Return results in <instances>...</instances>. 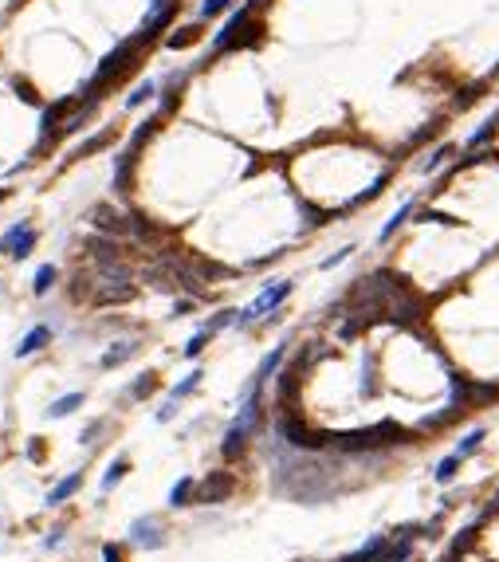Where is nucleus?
I'll return each mask as SVG.
<instances>
[{
  "label": "nucleus",
  "instance_id": "1",
  "mask_svg": "<svg viewBox=\"0 0 499 562\" xmlns=\"http://www.w3.org/2000/svg\"><path fill=\"white\" fill-rule=\"evenodd\" d=\"M413 432L397 421H381L369 429H354V432H327V448L346 452V456H362V452H381L393 444H409Z\"/></svg>",
  "mask_w": 499,
  "mask_h": 562
},
{
  "label": "nucleus",
  "instance_id": "2",
  "mask_svg": "<svg viewBox=\"0 0 499 562\" xmlns=\"http://www.w3.org/2000/svg\"><path fill=\"white\" fill-rule=\"evenodd\" d=\"M499 402V382H484V378H464L460 370L449 373V405L468 413L472 405H495Z\"/></svg>",
  "mask_w": 499,
  "mask_h": 562
},
{
  "label": "nucleus",
  "instance_id": "3",
  "mask_svg": "<svg viewBox=\"0 0 499 562\" xmlns=\"http://www.w3.org/2000/svg\"><path fill=\"white\" fill-rule=\"evenodd\" d=\"M291 292H295V283H291V280H275V283H268V287H264V292L256 295V299H252L248 307H244V311L236 315V327H252V322L264 319L268 311H280V303L287 299Z\"/></svg>",
  "mask_w": 499,
  "mask_h": 562
},
{
  "label": "nucleus",
  "instance_id": "4",
  "mask_svg": "<svg viewBox=\"0 0 499 562\" xmlns=\"http://www.w3.org/2000/svg\"><path fill=\"white\" fill-rule=\"evenodd\" d=\"M232 492H236V480H232V472H209L205 480L197 484V495H193V503H205V507H212V503H224Z\"/></svg>",
  "mask_w": 499,
  "mask_h": 562
},
{
  "label": "nucleus",
  "instance_id": "5",
  "mask_svg": "<svg viewBox=\"0 0 499 562\" xmlns=\"http://www.w3.org/2000/svg\"><path fill=\"white\" fill-rule=\"evenodd\" d=\"M32 248H36V228H32V224H12V228L4 232V240H0V252L12 256V260H24Z\"/></svg>",
  "mask_w": 499,
  "mask_h": 562
},
{
  "label": "nucleus",
  "instance_id": "6",
  "mask_svg": "<svg viewBox=\"0 0 499 562\" xmlns=\"http://www.w3.org/2000/svg\"><path fill=\"white\" fill-rule=\"evenodd\" d=\"M130 539L138 542V547H146V551H158V547H165V527H161L153 515H146V519H134Z\"/></svg>",
  "mask_w": 499,
  "mask_h": 562
},
{
  "label": "nucleus",
  "instance_id": "7",
  "mask_svg": "<svg viewBox=\"0 0 499 562\" xmlns=\"http://www.w3.org/2000/svg\"><path fill=\"white\" fill-rule=\"evenodd\" d=\"M456 158H460V146H456V142H437V146L425 153V161H421V173H425V177H432V173L449 170Z\"/></svg>",
  "mask_w": 499,
  "mask_h": 562
},
{
  "label": "nucleus",
  "instance_id": "8",
  "mask_svg": "<svg viewBox=\"0 0 499 562\" xmlns=\"http://www.w3.org/2000/svg\"><path fill=\"white\" fill-rule=\"evenodd\" d=\"M499 138V111L491 114V118H484L476 126V130L468 134V142L460 146V150H468V153H476V150H491V142Z\"/></svg>",
  "mask_w": 499,
  "mask_h": 562
},
{
  "label": "nucleus",
  "instance_id": "9",
  "mask_svg": "<svg viewBox=\"0 0 499 562\" xmlns=\"http://www.w3.org/2000/svg\"><path fill=\"white\" fill-rule=\"evenodd\" d=\"M90 221H95V228H99V232H110V236L130 232V221H126L122 212H114L110 205H95V209H90Z\"/></svg>",
  "mask_w": 499,
  "mask_h": 562
},
{
  "label": "nucleus",
  "instance_id": "10",
  "mask_svg": "<svg viewBox=\"0 0 499 562\" xmlns=\"http://www.w3.org/2000/svg\"><path fill=\"white\" fill-rule=\"evenodd\" d=\"M417 209H421V205H417V197H413V201H405V205H401V209L393 212L390 221L381 224V232H378V244H390L393 236H397V232L405 228V224H409L413 217H417Z\"/></svg>",
  "mask_w": 499,
  "mask_h": 562
},
{
  "label": "nucleus",
  "instance_id": "11",
  "mask_svg": "<svg viewBox=\"0 0 499 562\" xmlns=\"http://www.w3.org/2000/svg\"><path fill=\"white\" fill-rule=\"evenodd\" d=\"M248 437H252V429L232 421V429L224 432V441H220V456H224V460H240V456L248 452Z\"/></svg>",
  "mask_w": 499,
  "mask_h": 562
},
{
  "label": "nucleus",
  "instance_id": "12",
  "mask_svg": "<svg viewBox=\"0 0 499 562\" xmlns=\"http://www.w3.org/2000/svg\"><path fill=\"white\" fill-rule=\"evenodd\" d=\"M488 87H491V79H476V83H464V87L456 90V99H452V111H456V114L472 111L476 102H484V95H488Z\"/></svg>",
  "mask_w": 499,
  "mask_h": 562
},
{
  "label": "nucleus",
  "instance_id": "13",
  "mask_svg": "<svg viewBox=\"0 0 499 562\" xmlns=\"http://www.w3.org/2000/svg\"><path fill=\"white\" fill-rule=\"evenodd\" d=\"M479 527H484V519H472V523H464L456 535H452V542H449V554L452 558H464V554L476 547V539H479Z\"/></svg>",
  "mask_w": 499,
  "mask_h": 562
},
{
  "label": "nucleus",
  "instance_id": "14",
  "mask_svg": "<svg viewBox=\"0 0 499 562\" xmlns=\"http://www.w3.org/2000/svg\"><path fill=\"white\" fill-rule=\"evenodd\" d=\"M390 181H393V170H385L381 177H374V181H369V185L358 193V197H350V205H346V209H362V205H369L374 197H381V193H385V185H390Z\"/></svg>",
  "mask_w": 499,
  "mask_h": 562
},
{
  "label": "nucleus",
  "instance_id": "15",
  "mask_svg": "<svg viewBox=\"0 0 499 562\" xmlns=\"http://www.w3.org/2000/svg\"><path fill=\"white\" fill-rule=\"evenodd\" d=\"M134 299V287L130 283H102V292L95 295L99 307H110V303H130Z\"/></svg>",
  "mask_w": 499,
  "mask_h": 562
},
{
  "label": "nucleus",
  "instance_id": "16",
  "mask_svg": "<svg viewBox=\"0 0 499 562\" xmlns=\"http://www.w3.org/2000/svg\"><path fill=\"white\" fill-rule=\"evenodd\" d=\"M460 464H464V456H460V452H449V456L432 468V480H437L440 488H449V484L460 476Z\"/></svg>",
  "mask_w": 499,
  "mask_h": 562
},
{
  "label": "nucleus",
  "instance_id": "17",
  "mask_svg": "<svg viewBox=\"0 0 499 562\" xmlns=\"http://www.w3.org/2000/svg\"><path fill=\"white\" fill-rule=\"evenodd\" d=\"M484 441H488V425H476V429H468L464 437H460V444H456V452L468 460V456H476L479 448H484Z\"/></svg>",
  "mask_w": 499,
  "mask_h": 562
},
{
  "label": "nucleus",
  "instance_id": "18",
  "mask_svg": "<svg viewBox=\"0 0 499 562\" xmlns=\"http://www.w3.org/2000/svg\"><path fill=\"white\" fill-rule=\"evenodd\" d=\"M130 173H134V150H126L114 161V193H130Z\"/></svg>",
  "mask_w": 499,
  "mask_h": 562
},
{
  "label": "nucleus",
  "instance_id": "19",
  "mask_svg": "<svg viewBox=\"0 0 499 562\" xmlns=\"http://www.w3.org/2000/svg\"><path fill=\"white\" fill-rule=\"evenodd\" d=\"M87 248H90V256L99 260V268H102V263H114V260H118V244L107 240V236H90Z\"/></svg>",
  "mask_w": 499,
  "mask_h": 562
},
{
  "label": "nucleus",
  "instance_id": "20",
  "mask_svg": "<svg viewBox=\"0 0 499 562\" xmlns=\"http://www.w3.org/2000/svg\"><path fill=\"white\" fill-rule=\"evenodd\" d=\"M440 126H444V122H440V118L425 122L421 130H413L409 138H405V146H401V153H409V150H421V146H425V142H429V138H437V134H440Z\"/></svg>",
  "mask_w": 499,
  "mask_h": 562
},
{
  "label": "nucleus",
  "instance_id": "21",
  "mask_svg": "<svg viewBox=\"0 0 499 562\" xmlns=\"http://www.w3.org/2000/svg\"><path fill=\"white\" fill-rule=\"evenodd\" d=\"M193 495H197V480H193V476H181L170 492V507H189Z\"/></svg>",
  "mask_w": 499,
  "mask_h": 562
},
{
  "label": "nucleus",
  "instance_id": "22",
  "mask_svg": "<svg viewBox=\"0 0 499 562\" xmlns=\"http://www.w3.org/2000/svg\"><path fill=\"white\" fill-rule=\"evenodd\" d=\"M417 224H444V228H464V221L460 217H452V212H440V209H417V217H413Z\"/></svg>",
  "mask_w": 499,
  "mask_h": 562
},
{
  "label": "nucleus",
  "instance_id": "23",
  "mask_svg": "<svg viewBox=\"0 0 499 562\" xmlns=\"http://www.w3.org/2000/svg\"><path fill=\"white\" fill-rule=\"evenodd\" d=\"M48 338H51V331H48V327H32V331L24 334V342L16 346V354H20V358H28V354H36V350H40V346H43Z\"/></svg>",
  "mask_w": 499,
  "mask_h": 562
},
{
  "label": "nucleus",
  "instance_id": "24",
  "mask_svg": "<svg viewBox=\"0 0 499 562\" xmlns=\"http://www.w3.org/2000/svg\"><path fill=\"white\" fill-rule=\"evenodd\" d=\"M79 484H83V476H79V472H75V476H67V480H60V484H55V488H51V492H48V503H51V507H55V503L71 500V495L79 492Z\"/></svg>",
  "mask_w": 499,
  "mask_h": 562
},
{
  "label": "nucleus",
  "instance_id": "25",
  "mask_svg": "<svg viewBox=\"0 0 499 562\" xmlns=\"http://www.w3.org/2000/svg\"><path fill=\"white\" fill-rule=\"evenodd\" d=\"M134 354H138V342H118L114 350L102 354V370H114V366H122L126 358H134Z\"/></svg>",
  "mask_w": 499,
  "mask_h": 562
},
{
  "label": "nucleus",
  "instance_id": "26",
  "mask_svg": "<svg viewBox=\"0 0 499 562\" xmlns=\"http://www.w3.org/2000/svg\"><path fill=\"white\" fill-rule=\"evenodd\" d=\"M197 40H200V24H185V28H177L165 43H170L173 51H181V48H193Z\"/></svg>",
  "mask_w": 499,
  "mask_h": 562
},
{
  "label": "nucleus",
  "instance_id": "27",
  "mask_svg": "<svg viewBox=\"0 0 499 562\" xmlns=\"http://www.w3.org/2000/svg\"><path fill=\"white\" fill-rule=\"evenodd\" d=\"M130 472V460H126V456H122V460H114L107 468V476H102V492H110V488H114V484H122V476Z\"/></svg>",
  "mask_w": 499,
  "mask_h": 562
},
{
  "label": "nucleus",
  "instance_id": "28",
  "mask_svg": "<svg viewBox=\"0 0 499 562\" xmlns=\"http://www.w3.org/2000/svg\"><path fill=\"white\" fill-rule=\"evenodd\" d=\"M153 390H158V373H150V370H146V373L138 378V382L130 385V397H138V402H142V397H150Z\"/></svg>",
  "mask_w": 499,
  "mask_h": 562
},
{
  "label": "nucleus",
  "instance_id": "29",
  "mask_svg": "<svg viewBox=\"0 0 499 562\" xmlns=\"http://www.w3.org/2000/svg\"><path fill=\"white\" fill-rule=\"evenodd\" d=\"M83 405V393H67V397H60V402H51V417H67L71 409H79Z\"/></svg>",
  "mask_w": 499,
  "mask_h": 562
},
{
  "label": "nucleus",
  "instance_id": "30",
  "mask_svg": "<svg viewBox=\"0 0 499 562\" xmlns=\"http://www.w3.org/2000/svg\"><path fill=\"white\" fill-rule=\"evenodd\" d=\"M51 283H55V268H51V263H43V268L36 271V283H32V292H36V295H48V292H51Z\"/></svg>",
  "mask_w": 499,
  "mask_h": 562
},
{
  "label": "nucleus",
  "instance_id": "31",
  "mask_svg": "<svg viewBox=\"0 0 499 562\" xmlns=\"http://www.w3.org/2000/svg\"><path fill=\"white\" fill-rule=\"evenodd\" d=\"M209 338H212V331H209V327H205V331H197L189 342H185V358H200V350L209 346Z\"/></svg>",
  "mask_w": 499,
  "mask_h": 562
},
{
  "label": "nucleus",
  "instance_id": "32",
  "mask_svg": "<svg viewBox=\"0 0 499 562\" xmlns=\"http://www.w3.org/2000/svg\"><path fill=\"white\" fill-rule=\"evenodd\" d=\"M110 138H114V130H102V134H95L90 142H83V146H79V153H75V158H90V153H99V150L107 146Z\"/></svg>",
  "mask_w": 499,
  "mask_h": 562
},
{
  "label": "nucleus",
  "instance_id": "33",
  "mask_svg": "<svg viewBox=\"0 0 499 562\" xmlns=\"http://www.w3.org/2000/svg\"><path fill=\"white\" fill-rule=\"evenodd\" d=\"M236 0H200V20H212V16H220V12H228Z\"/></svg>",
  "mask_w": 499,
  "mask_h": 562
},
{
  "label": "nucleus",
  "instance_id": "34",
  "mask_svg": "<svg viewBox=\"0 0 499 562\" xmlns=\"http://www.w3.org/2000/svg\"><path fill=\"white\" fill-rule=\"evenodd\" d=\"M200 378H205V373H200V370H193V373H189V378H185L181 385H173V393H170V397H173V402H181V397H189V393L200 385Z\"/></svg>",
  "mask_w": 499,
  "mask_h": 562
},
{
  "label": "nucleus",
  "instance_id": "35",
  "mask_svg": "<svg viewBox=\"0 0 499 562\" xmlns=\"http://www.w3.org/2000/svg\"><path fill=\"white\" fill-rule=\"evenodd\" d=\"M153 130H158V118H146V122H142V126H138V130H134V138H130V150L138 153V146H142V142H146V138H150Z\"/></svg>",
  "mask_w": 499,
  "mask_h": 562
},
{
  "label": "nucleus",
  "instance_id": "36",
  "mask_svg": "<svg viewBox=\"0 0 499 562\" xmlns=\"http://www.w3.org/2000/svg\"><path fill=\"white\" fill-rule=\"evenodd\" d=\"M354 252H358V248H354V244H346V248H339V252H334V256H327V260H322L319 268H322V271H330V268H339V263H346L350 256H354Z\"/></svg>",
  "mask_w": 499,
  "mask_h": 562
},
{
  "label": "nucleus",
  "instance_id": "37",
  "mask_svg": "<svg viewBox=\"0 0 499 562\" xmlns=\"http://www.w3.org/2000/svg\"><path fill=\"white\" fill-rule=\"evenodd\" d=\"M150 95H153V83H150V79H146V83H138V87L130 90V99H126V107H142V102L150 99Z\"/></svg>",
  "mask_w": 499,
  "mask_h": 562
},
{
  "label": "nucleus",
  "instance_id": "38",
  "mask_svg": "<svg viewBox=\"0 0 499 562\" xmlns=\"http://www.w3.org/2000/svg\"><path fill=\"white\" fill-rule=\"evenodd\" d=\"M102 562H126V554H122V547L107 542V547H102Z\"/></svg>",
  "mask_w": 499,
  "mask_h": 562
},
{
  "label": "nucleus",
  "instance_id": "39",
  "mask_svg": "<svg viewBox=\"0 0 499 562\" xmlns=\"http://www.w3.org/2000/svg\"><path fill=\"white\" fill-rule=\"evenodd\" d=\"M173 413H177V402L170 397V402H165V405L158 409V421H173Z\"/></svg>",
  "mask_w": 499,
  "mask_h": 562
},
{
  "label": "nucleus",
  "instance_id": "40",
  "mask_svg": "<svg viewBox=\"0 0 499 562\" xmlns=\"http://www.w3.org/2000/svg\"><path fill=\"white\" fill-rule=\"evenodd\" d=\"M16 90H20V95H24L28 102H36V95H32V87H28V83H20V79H16Z\"/></svg>",
  "mask_w": 499,
  "mask_h": 562
},
{
  "label": "nucleus",
  "instance_id": "41",
  "mask_svg": "<svg viewBox=\"0 0 499 562\" xmlns=\"http://www.w3.org/2000/svg\"><path fill=\"white\" fill-rule=\"evenodd\" d=\"M193 303H197V299H181L177 307H173V311H177V315H185V311H193Z\"/></svg>",
  "mask_w": 499,
  "mask_h": 562
},
{
  "label": "nucleus",
  "instance_id": "42",
  "mask_svg": "<svg viewBox=\"0 0 499 562\" xmlns=\"http://www.w3.org/2000/svg\"><path fill=\"white\" fill-rule=\"evenodd\" d=\"M488 79H499V60L491 63V71H488Z\"/></svg>",
  "mask_w": 499,
  "mask_h": 562
},
{
  "label": "nucleus",
  "instance_id": "43",
  "mask_svg": "<svg viewBox=\"0 0 499 562\" xmlns=\"http://www.w3.org/2000/svg\"><path fill=\"white\" fill-rule=\"evenodd\" d=\"M440 562H460V558H452V554H449V558H440Z\"/></svg>",
  "mask_w": 499,
  "mask_h": 562
},
{
  "label": "nucleus",
  "instance_id": "44",
  "mask_svg": "<svg viewBox=\"0 0 499 562\" xmlns=\"http://www.w3.org/2000/svg\"><path fill=\"white\" fill-rule=\"evenodd\" d=\"M495 500H499V492H495Z\"/></svg>",
  "mask_w": 499,
  "mask_h": 562
}]
</instances>
